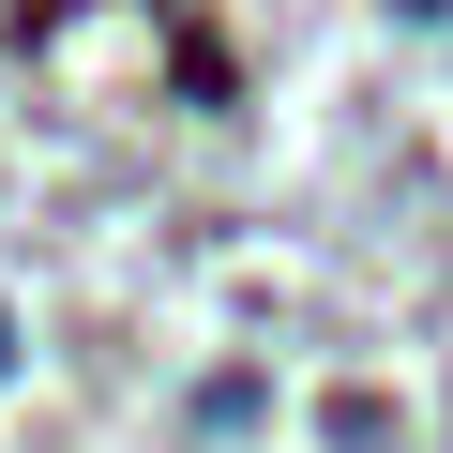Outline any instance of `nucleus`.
Returning <instances> with one entry per match:
<instances>
[{"mask_svg": "<svg viewBox=\"0 0 453 453\" xmlns=\"http://www.w3.org/2000/svg\"><path fill=\"white\" fill-rule=\"evenodd\" d=\"M408 16H453V0H408Z\"/></svg>", "mask_w": 453, "mask_h": 453, "instance_id": "f257e3e1", "label": "nucleus"}]
</instances>
